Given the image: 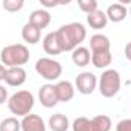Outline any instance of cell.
Wrapping results in <instances>:
<instances>
[{"instance_id":"cell-22","label":"cell","mask_w":131,"mask_h":131,"mask_svg":"<svg viewBox=\"0 0 131 131\" xmlns=\"http://www.w3.org/2000/svg\"><path fill=\"white\" fill-rule=\"evenodd\" d=\"M2 6L8 12H18L25 6V0H2Z\"/></svg>"},{"instance_id":"cell-8","label":"cell","mask_w":131,"mask_h":131,"mask_svg":"<svg viewBox=\"0 0 131 131\" xmlns=\"http://www.w3.org/2000/svg\"><path fill=\"white\" fill-rule=\"evenodd\" d=\"M43 49L47 55L50 57H57L60 53H63V44H61V40H60V35L57 31L53 32H49L44 38H43Z\"/></svg>"},{"instance_id":"cell-19","label":"cell","mask_w":131,"mask_h":131,"mask_svg":"<svg viewBox=\"0 0 131 131\" xmlns=\"http://www.w3.org/2000/svg\"><path fill=\"white\" fill-rule=\"evenodd\" d=\"M113 127L111 119L105 114H99L95 116L93 119H90V130L92 131H110Z\"/></svg>"},{"instance_id":"cell-9","label":"cell","mask_w":131,"mask_h":131,"mask_svg":"<svg viewBox=\"0 0 131 131\" xmlns=\"http://www.w3.org/2000/svg\"><path fill=\"white\" fill-rule=\"evenodd\" d=\"M26 70L21 66L17 67H8L6 69V76H5V82L9 87H20L26 82Z\"/></svg>"},{"instance_id":"cell-2","label":"cell","mask_w":131,"mask_h":131,"mask_svg":"<svg viewBox=\"0 0 131 131\" xmlns=\"http://www.w3.org/2000/svg\"><path fill=\"white\" fill-rule=\"evenodd\" d=\"M0 58L6 67H17V66H25L26 63H29L31 53L25 44L17 43V44H9L3 47Z\"/></svg>"},{"instance_id":"cell-26","label":"cell","mask_w":131,"mask_h":131,"mask_svg":"<svg viewBox=\"0 0 131 131\" xmlns=\"http://www.w3.org/2000/svg\"><path fill=\"white\" fill-rule=\"evenodd\" d=\"M6 101H8V90L5 89V85L0 84V105L5 104Z\"/></svg>"},{"instance_id":"cell-16","label":"cell","mask_w":131,"mask_h":131,"mask_svg":"<svg viewBox=\"0 0 131 131\" xmlns=\"http://www.w3.org/2000/svg\"><path fill=\"white\" fill-rule=\"evenodd\" d=\"M127 8L124 6V5H121V3H113V5H110L108 6V9H107V18L110 20V21H113V23H121V21H124L125 20V17H127Z\"/></svg>"},{"instance_id":"cell-7","label":"cell","mask_w":131,"mask_h":131,"mask_svg":"<svg viewBox=\"0 0 131 131\" xmlns=\"http://www.w3.org/2000/svg\"><path fill=\"white\" fill-rule=\"evenodd\" d=\"M38 99L41 102L43 107L46 108H53L60 101H58V95H57V89L53 84H44L40 87L38 90Z\"/></svg>"},{"instance_id":"cell-11","label":"cell","mask_w":131,"mask_h":131,"mask_svg":"<svg viewBox=\"0 0 131 131\" xmlns=\"http://www.w3.org/2000/svg\"><path fill=\"white\" fill-rule=\"evenodd\" d=\"M57 89V95H58V101L60 102H69L75 96V85L70 81H60L58 84H55Z\"/></svg>"},{"instance_id":"cell-17","label":"cell","mask_w":131,"mask_h":131,"mask_svg":"<svg viewBox=\"0 0 131 131\" xmlns=\"http://www.w3.org/2000/svg\"><path fill=\"white\" fill-rule=\"evenodd\" d=\"M113 57L110 50H96L92 52V64L95 66L96 69H107L108 66L111 64Z\"/></svg>"},{"instance_id":"cell-12","label":"cell","mask_w":131,"mask_h":131,"mask_svg":"<svg viewBox=\"0 0 131 131\" xmlns=\"http://www.w3.org/2000/svg\"><path fill=\"white\" fill-rule=\"evenodd\" d=\"M50 20H52V17L47 9H35L29 15V21L40 29H46L50 25Z\"/></svg>"},{"instance_id":"cell-23","label":"cell","mask_w":131,"mask_h":131,"mask_svg":"<svg viewBox=\"0 0 131 131\" xmlns=\"http://www.w3.org/2000/svg\"><path fill=\"white\" fill-rule=\"evenodd\" d=\"M78 6L82 12L90 14L98 9V0H78Z\"/></svg>"},{"instance_id":"cell-31","label":"cell","mask_w":131,"mask_h":131,"mask_svg":"<svg viewBox=\"0 0 131 131\" xmlns=\"http://www.w3.org/2000/svg\"><path fill=\"white\" fill-rule=\"evenodd\" d=\"M130 14H131V8H130Z\"/></svg>"},{"instance_id":"cell-1","label":"cell","mask_w":131,"mask_h":131,"mask_svg":"<svg viewBox=\"0 0 131 131\" xmlns=\"http://www.w3.org/2000/svg\"><path fill=\"white\" fill-rule=\"evenodd\" d=\"M57 32L60 35L64 52H72L73 49H76L87 37L85 26L82 23H78V21H73V23L61 26Z\"/></svg>"},{"instance_id":"cell-30","label":"cell","mask_w":131,"mask_h":131,"mask_svg":"<svg viewBox=\"0 0 131 131\" xmlns=\"http://www.w3.org/2000/svg\"><path fill=\"white\" fill-rule=\"evenodd\" d=\"M72 3V0H60V5H69Z\"/></svg>"},{"instance_id":"cell-15","label":"cell","mask_w":131,"mask_h":131,"mask_svg":"<svg viewBox=\"0 0 131 131\" xmlns=\"http://www.w3.org/2000/svg\"><path fill=\"white\" fill-rule=\"evenodd\" d=\"M21 38H23V41H26L29 44H37L41 38V29L32 25L31 21H28L21 29Z\"/></svg>"},{"instance_id":"cell-13","label":"cell","mask_w":131,"mask_h":131,"mask_svg":"<svg viewBox=\"0 0 131 131\" xmlns=\"http://www.w3.org/2000/svg\"><path fill=\"white\" fill-rule=\"evenodd\" d=\"M108 23V18H107V14L101 9H96L90 14H87V25L92 28V29H104Z\"/></svg>"},{"instance_id":"cell-28","label":"cell","mask_w":131,"mask_h":131,"mask_svg":"<svg viewBox=\"0 0 131 131\" xmlns=\"http://www.w3.org/2000/svg\"><path fill=\"white\" fill-rule=\"evenodd\" d=\"M5 76H6V67L0 64V81H5Z\"/></svg>"},{"instance_id":"cell-21","label":"cell","mask_w":131,"mask_h":131,"mask_svg":"<svg viewBox=\"0 0 131 131\" xmlns=\"http://www.w3.org/2000/svg\"><path fill=\"white\" fill-rule=\"evenodd\" d=\"M0 131H21V122L17 117H6L0 122Z\"/></svg>"},{"instance_id":"cell-14","label":"cell","mask_w":131,"mask_h":131,"mask_svg":"<svg viewBox=\"0 0 131 131\" xmlns=\"http://www.w3.org/2000/svg\"><path fill=\"white\" fill-rule=\"evenodd\" d=\"M72 61H73V64L78 66V67H85L92 61V53H90V50L87 47L78 46L76 49L72 50Z\"/></svg>"},{"instance_id":"cell-24","label":"cell","mask_w":131,"mask_h":131,"mask_svg":"<svg viewBox=\"0 0 131 131\" xmlns=\"http://www.w3.org/2000/svg\"><path fill=\"white\" fill-rule=\"evenodd\" d=\"M116 131H131V119H122L121 122H117Z\"/></svg>"},{"instance_id":"cell-5","label":"cell","mask_w":131,"mask_h":131,"mask_svg":"<svg viewBox=\"0 0 131 131\" xmlns=\"http://www.w3.org/2000/svg\"><path fill=\"white\" fill-rule=\"evenodd\" d=\"M35 72L46 81H57L63 73V66L50 57H44L35 63Z\"/></svg>"},{"instance_id":"cell-4","label":"cell","mask_w":131,"mask_h":131,"mask_svg":"<svg viewBox=\"0 0 131 131\" xmlns=\"http://www.w3.org/2000/svg\"><path fill=\"white\" fill-rule=\"evenodd\" d=\"M99 93L104 98H113L121 90V75L116 69H105L98 79Z\"/></svg>"},{"instance_id":"cell-3","label":"cell","mask_w":131,"mask_h":131,"mask_svg":"<svg viewBox=\"0 0 131 131\" xmlns=\"http://www.w3.org/2000/svg\"><path fill=\"white\" fill-rule=\"evenodd\" d=\"M35 104V98L29 90H18L8 98V108L15 116H26L31 113Z\"/></svg>"},{"instance_id":"cell-27","label":"cell","mask_w":131,"mask_h":131,"mask_svg":"<svg viewBox=\"0 0 131 131\" xmlns=\"http://www.w3.org/2000/svg\"><path fill=\"white\" fill-rule=\"evenodd\" d=\"M124 53H125V57H127V60L131 61V41L125 46V50H124Z\"/></svg>"},{"instance_id":"cell-29","label":"cell","mask_w":131,"mask_h":131,"mask_svg":"<svg viewBox=\"0 0 131 131\" xmlns=\"http://www.w3.org/2000/svg\"><path fill=\"white\" fill-rule=\"evenodd\" d=\"M121 5H131V0H117Z\"/></svg>"},{"instance_id":"cell-6","label":"cell","mask_w":131,"mask_h":131,"mask_svg":"<svg viewBox=\"0 0 131 131\" xmlns=\"http://www.w3.org/2000/svg\"><path fill=\"white\" fill-rule=\"evenodd\" d=\"M75 87L81 95H92L98 87V76L92 72L78 73L75 78Z\"/></svg>"},{"instance_id":"cell-25","label":"cell","mask_w":131,"mask_h":131,"mask_svg":"<svg viewBox=\"0 0 131 131\" xmlns=\"http://www.w3.org/2000/svg\"><path fill=\"white\" fill-rule=\"evenodd\" d=\"M41 3V6H44L46 9H50V8H55L60 5V0H38Z\"/></svg>"},{"instance_id":"cell-20","label":"cell","mask_w":131,"mask_h":131,"mask_svg":"<svg viewBox=\"0 0 131 131\" xmlns=\"http://www.w3.org/2000/svg\"><path fill=\"white\" fill-rule=\"evenodd\" d=\"M90 49L92 52L96 50H110V40L108 37L102 35V34H95L90 37Z\"/></svg>"},{"instance_id":"cell-10","label":"cell","mask_w":131,"mask_h":131,"mask_svg":"<svg viewBox=\"0 0 131 131\" xmlns=\"http://www.w3.org/2000/svg\"><path fill=\"white\" fill-rule=\"evenodd\" d=\"M21 122V131H46V124L41 116L38 114H26L23 116Z\"/></svg>"},{"instance_id":"cell-18","label":"cell","mask_w":131,"mask_h":131,"mask_svg":"<svg viewBox=\"0 0 131 131\" xmlns=\"http://www.w3.org/2000/svg\"><path fill=\"white\" fill-rule=\"evenodd\" d=\"M69 127H70V122L67 116L61 113H55L49 117V128L52 131H67Z\"/></svg>"}]
</instances>
